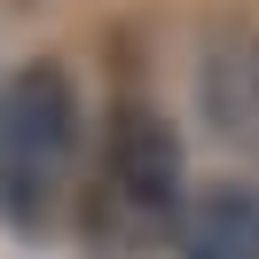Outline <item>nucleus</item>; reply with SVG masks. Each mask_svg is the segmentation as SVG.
<instances>
[{
	"label": "nucleus",
	"mask_w": 259,
	"mask_h": 259,
	"mask_svg": "<svg viewBox=\"0 0 259 259\" xmlns=\"http://www.w3.org/2000/svg\"><path fill=\"white\" fill-rule=\"evenodd\" d=\"M87 149V102L63 55H32L0 87V220L24 236H48L71 212Z\"/></svg>",
	"instance_id": "obj_2"
},
{
	"label": "nucleus",
	"mask_w": 259,
	"mask_h": 259,
	"mask_svg": "<svg viewBox=\"0 0 259 259\" xmlns=\"http://www.w3.org/2000/svg\"><path fill=\"white\" fill-rule=\"evenodd\" d=\"M79 228L95 236V251L134 259L181 236L189 212V173H181V134L165 126V110L149 95H118L110 126H102L95 173L79 181Z\"/></svg>",
	"instance_id": "obj_1"
},
{
	"label": "nucleus",
	"mask_w": 259,
	"mask_h": 259,
	"mask_svg": "<svg viewBox=\"0 0 259 259\" xmlns=\"http://www.w3.org/2000/svg\"><path fill=\"white\" fill-rule=\"evenodd\" d=\"M251 71H259V63H251Z\"/></svg>",
	"instance_id": "obj_4"
},
{
	"label": "nucleus",
	"mask_w": 259,
	"mask_h": 259,
	"mask_svg": "<svg viewBox=\"0 0 259 259\" xmlns=\"http://www.w3.org/2000/svg\"><path fill=\"white\" fill-rule=\"evenodd\" d=\"M181 259H259V189L251 181H212L181 212Z\"/></svg>",
	"instance_id": "obj_3"
}]
</instances>
